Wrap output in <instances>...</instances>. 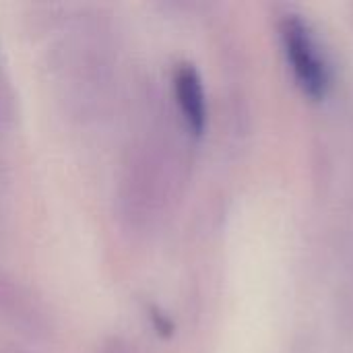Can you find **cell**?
I'll list each match as a JSON object with an SVG mask.
<instances>
[{
    "mask_svg": "<svg viewBox=\"0 0 353 353\" xmlns=\"http://www.w3.org/2000/svg\"><path fill=\"white\" fill-rule=\"evenodd\" d=\"M14 114H17V95L0 54V126L10 124L14 120Z\"/></svg>",
    "mask_w": 353,
    "mask_h": 353,
    "instance_id": "cell-6",
    "label": "cell"
},
{
    "mask_svg": "<svg viewBox=\"0 0 353 353\" xmlns=\"http://www.w3.org/2000/svg\"><path fill=\"white\" fill-rule=\"evenodd\" d=\"M0 319L29 337H48L50 312L41 300L21 281L0 271Z\"/></svg>",
    "mask_w": 353,
    "mask_h": 353,
    "instance_id": "cell-3",
    "label": "cell"
},
{
    "mask_svg": "<svg viewBox=\"0 0 353 353\" xmlns=\"http://www.w3.org/2000/svg\"><path fill=\"white\" fill-rule=\"evenodd\" d=\"M172 81H174L176 101L186 124L190 126V130L203 132L207 122V99L196 66L190 62H178Z\"/></svg>",
    "mask_w": 353,
    "mask_h": 353,
    "instance_id": "cell-5",
    "label": "cell"
},
{
    "mask_svg": "<svg viewBox=\"0 0 353 353\" xmlns=\"http://www.w3.org/2000/svg\"><path fill=\"white\" fill-rule=\"evenodd\" d=\"M147 312H149L151 323H153V327H155V331H157V333H161V335H170V333H172L174 325H172V323H170V319L163 314V310H159L157 306H149V308H147Z\"/></svg>",
    "mask_w": 353,
    "mask_h": 353,
    "instance_id": "cell-7",
    "label": "cell"
},
{
    "mask_svg": "<svg viewBox=\"0 0 353 353\" xmlns=\"http://www.w3.org/2000/svg\"><path fill=\"white\" fill-rule=\"evenodd\" d=\"M283 41L288 56L292 60L294 72L312 95H321L327 89L329 72L325 60L321 58L316 43L308 31V25L300 17H288L283 21Z\"/></svg>",
    "mask_w": 353,
    "mask_h": 353,
    "instance_id": "cell-4",
    "label": "cell"
},
{
    "mask_svg": "<svg viewBox=\"0 0 353 353\" xmlns=\"http://www.w3.org/2000/svg\"><path fill=\"white\" fill-rule=\"evenodd\" d=\"M52 66L70 110L81 116L101 110L116 66V39L110 21L97 12L77 17L52 50Z\"/></svg>",
    "mask_w": 353,
    "mask_h": 353,
    "instance_id": "cell-1",
    "label": "cell"
},
{
    "mask_svg": "<svg viewBox=\"0 0 353 353\" xmlns=\"http://www.w3.org/2000/svg\"><path fill=\"white\" fill-rule=\"evenodd\" d=\"M155 139L137 141L122 163L118 180V209L122 219L141 230L163 209L170 192V159Z\"/></svg>",
    "mask_w": 353,
    "mask_h": 353,
    "instance_id": "cell-2",
    "label": "cell"
}]
</instances>
